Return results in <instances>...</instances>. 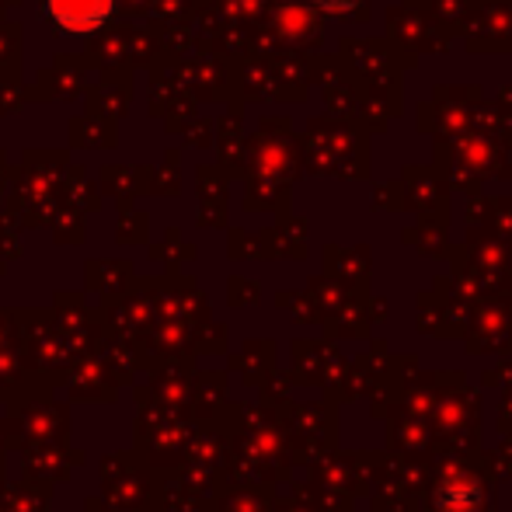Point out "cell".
<instances>
[{"label":"cell","mask_w":512,"mask_h":512,"mask_svg":"<svg viewBox=\"0 0 512 512\" xmlns=\"http://www.w3.org/2000/svg\"><path fill=\"white\" fill-rule=\"evenodd\" d=\"M115 0H46V14L74 35H88L112 18Z\"/></svg>","instance_id":"cell-1"},{"label":"cell","mask_w":512,"mask_h":512,"mask_svg":"<svg viewBox=\"0 0 512 512\" xmlns=\"http://www.w3.org/2000/svg\"><path fill=\"white\" fill-rule=\"evenodd\" d=\"M321 7H328V11H345V7H352L356 0H317Z\"/></svg>","instance_id":"cell-2"}]
</instances>
